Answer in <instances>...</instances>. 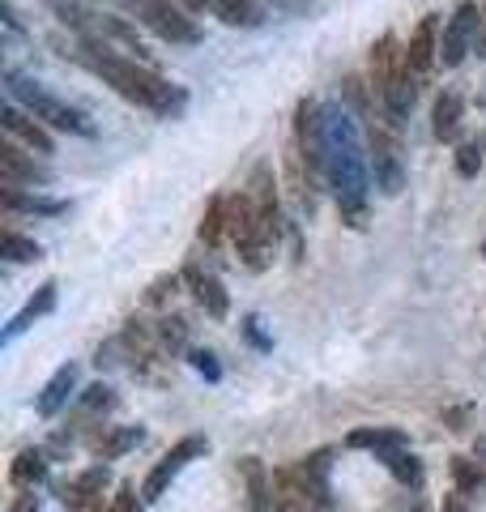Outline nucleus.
Masks as SVG:
<instances>
[{
	"mask_svg": "<svg viewBox=\"0 0 486 512\" xmlns=\"http://www.w3.org/2000/svg\"><path fill=\"white\" fill-rule=\"evenodd\" d=\"M320 141H324V180L333 188V201L350 227L367 222V188H371V163L359 137V124L342 103L320 107Z\"/></svg>",
	"mask_w": 486,
	"mask_h": 512,
	"instance_id": "obj_1",
	"label": "nucleus"
},
{
	"mask_svg": "<svg viewBox=\"0 0 486 512\" xmlns=\"http://www.w3.org/2000/svg\"><path fill=\"white\" fill-rule=\"evenodd\" d=\"M73 60L86 64L94 77H103V82L116 90L120 99L137 103L141 111H154V116H162V120H175L188 107V90L184 86H171L158 69H150V64H141V60L120 56L116 47H107L99 39H77Z\"/></svg>",
	"mask_w": 486,
	"mask_h": 512,
	"instance_id": "obj_2",
	"label": "nucleus"
},
{
	"mask_svg": "<svg viewBox=\"0 0 486 512\" xmlns=\"http://www.w3.org/2000/svg\"><path fill=\"white\" fill-rule=\"evenodd\" d=\"M371 90H376L388 124L401 128L405 116H410V107H414L418 77L410 69V56H405V43L397 35H380L371 43Z\"/></svg>",
	"mask_w": 486,
	"mask_h": 512,
	"instance_id": "obj_3",
	"label": "nucleus"
},
{
	"mask_svg": "<svg viewBox=\"0 0 486 512\" xmlns=\"http://www.w3.org/2000/svg\"><path fill=\"white\" fill-rule=\"evenodd\" d=\"M9 99H13V103H22L30 116L43 120L47 128H56V133L94 137V124H90L86 111L73 107V103H64V99H56L52 90H43V86H35V82H26V77H13V73H9Z\"/></svg>",
	"mask_w": 486,
	"mask_h": 512,
	"instance_id": "obj_4",
	"label": "nucleus"
},
{
	"mask_svg": "<svg viewBox=\"0 0 486 512\" xmlns=\"http://www.w3.org/2000/svg\"><path fill=\"white\" fill-rule=\"evenodd\" d=\"M226 235H231L239 261L248 265L252 274L269 269L273 244H269L265 231H261V218H256V205H252L248 192H235V197H226Z\"/></svg>",
	"mask_w": 486,
	"mask_h": 512,
	"instance_id": "obj_5",
	"label": "nucleus"
},
{
	"mask_svg": "<svg viewBox=\"0 0 486 512\" xmlns=\"http://www.w3.org/2000/svg\"><path fill=\"white\" fill-rule=\"evenodd\" d=\"M124 5L145 30H154L162 43H175V47L201 43V26L192 22V13L180 0H124Z\"/></svg>",
	"mask_w": 486,
	"mask_h": 512,
	"instance_id": "obj_6",
	"label": "nucleus"
},
{
	"mask_svg": "<svg viewBox=\"0 0 486 512\" xmlns=\"http://www.w3.org/2000/svg\"><path fill=\"white\" fill-rule=\"evenodd\" d=\"M205 448H209V440H205V436H184V440H175V444H171V453H162V457L154 461V470L145 474V483H141V500H145V504H158L162 495L171 491V483L180 478V470L188 466V461L205 457Z\"/></svg>",
	"mask_w": 486,
	"mask_h": 512,
	"instance_id": "obj_7",
	"label": "nucleus"
},
{
	"mask_svg": "<svg viewBox=\"0 0 486 512\" xmlns=\"http://www.w3.org/2000/svg\"><path fill=\"white\" fill-rule=\"evenodd\" d=\"M478 30H482V9L474 0H465V5L452 9V18L444 22V35H440V64L444 69H457V64L474 52Z\"/></svg>",
	"mask_w": 486,
	"mask_h": 512,
	"instance_id": "obj_8",
	"label": "nucleus"
},
{
	"mask_svg": "<svg viewBox=\"0 0 486 512\" xmlns=\"http://www.w3.org/2000/svg\"><path fill=\"white\" fill-rule=\"evenodd\" d=\"M248 197L256 205V218H261V231L273 248H278V239H282V205H278V188H273V171L269 163H261L252 171V180H248Z\"/></svg>",
	"mask_w": 486,
	"mask_h": 512,
	"instance_id": "obj_9",
	"label": "nucleus"
},
{
	"mask_svg": "<svg viewBox=\"0 0 486 512\" xmlns=\"http://www.w3.org/2000/svg\"><path fill=\"white\" fill-rule=\"evenodd\" d=\"M440 35H444V26H440V18H435V13H427V18L410 30L405 56H410V69H414L418 82H427L431 69L440 64Z\"/></svg>",
	"mask_w": 486,
	"mask_h": 512,
	"instance_id": "obj_10",
	"label": "nucleus"
},
{
	"mask_svg": "<svg viewBox=\"0 0 486 512\" xmlns=\"http://www.w3.org/2000/svg\"><path fill=\"white\" fill-rule=\"evenodd\" d=\"M111 483V474L107 466H90V470H81L77 478H69V483H60V504L69 508V512H94L103 500V491Z\"/></svg>",
	"mask_w": 486,
	"mask_h": 512,
	"instance_id": "obj_11",
	"label": "nucleus"
},
{
	"mask_svg": "<svg viewBox=\"0 0 486 512\" xmlns=\"http://www.w3.org/2000/svg\"><path fill=\"white\" fill-rule=\"evenodd\" d=\"M371 167H376V188L384 197H397L401 184H405V171H401V158H397V146L384 128L371 124Z\"/></svg>",
	"mask_w": 486,
	"mask_h": 512,
	"instance_id": "obj_12",
	"label": "nucleus"
},
{
	"mask_svg": "<svg viewBox=\"0 0 486 512\" xmlns=\"http://www.w3.org/2000/svg\"><path fill=\"white\" fill-rule=\"evenodd\" d=\"M184 282H188L192 299L201 303L209 320H226V312H231V295L222 291V282H218L214 274H209V269H205L201 261H188V265H184Z\"/></svg>",
	"mask_w": 486,
	"mask_h": 512,
	"instance_id": "obj_13",
	"label": "nucleus"
},
{
	"mask_svg": "<svg viewBox=\"0 0 486 512\" xmlns=\"http://www.w3.org/2000/svg\"><path fill=\"white\" fill-rule=\"evenodd\" d=\"M0 120H5V133H9L13 141H22V146L39 150L43 158H47V154H56V141L47 137V124L30 116V111H26L22 103H5V111H0Z\"/></svg>",
	"mask_w": 486,
	"mask_h": 512,
	"instance_id": "obj_14",
	"label": "nucleus"
},
{
	"mask_svg": "<svg viewBox=\"0 0 486 512\" xmlns=\"http://www.w3.org/2000/svg\"><path fill=\"white\" fill-rule=\"evenodd\" d=\"M329 448H320V453H312V457H303L299 466H295V474H299V483H303V491L312 495V504L320 508V512H329L333 508V491H329Z\"/></svg>",
	"mask_w": 486,
	"mask_h": 512,
	"instance_id": "obj_15",
	"label": "nucleus"
},
{
	"mask_svg": "<svg viewBox=\"0 0 486 512\" xmlns=\"http://www.w3.org/2000/svg\"><path fill=\"white\" fill-rule=\"evenodd\" d=\"M47 180H52V171L39 167L35 158H26L18 141L0 146V184H47Z\"/></svg>",
	"mask_w": 486,
	"mask_h": 512,
	"instance_id": "obj_16",
	"label": "nucleus"
},
{
	"mask_svg": "<svg viewBox=\"0 0 486 512\" xmlns=\"http://www.w3.org/2000/svg\"><path fill=\"white\" fill-rule=\"evenodd\" d=\"M73 389H77V363H64L52 372V380L43 384V393L35 397V410L43 419H56V414L73 402Z\"/></svg>",
	"mask_w": 486,
	"mask_h": 512,
	"instance_id": "obj_17",
	"label": "nucleus"
},
{
	"mask_svg": "<svg viewBox=\"0 0 486 512\" xmlns=\"http://www.w3.org/2000/svg\"><path fill=\"white\" fill-rule=\"evenodd\" d=\"M239 478H243V487H248L252 512H278L273 508V478L261 466V457H239Z\"/></svg>",
	"mask_w": 486,
	"mask_h": 512,
	"instance_id": "obj_18",
	"label": "nucleus"
},
{
	"mask_svg": "<svg viewBox=\"0 0 486 512\" xmlns=\"http://www.w3.org/2000/svg\"><path fill=\"white\" fill-rule=\"evenodd\" d=\"M0 205L9 214H39V218H60L69 205L52 201V197H35V192H22V184H0Z\"/></svg>",
	"mask_w": 486,
	"mask_h": 512,
	"instance_id": "obj_19",
	"label": "nucleus"
},
{
	"mask_svg": "<svg viewBox=\"0 0 486 512\" xmlns=\"http://www.w3.org/2000/svg\"><path fill=\"white\" fill-rule=\"evenodd\" d=\"M141 440H145L141 427H103L99 423V431H90V448H94V457H103V461L124 457L128 448H137Z\"/></svg>",
	"mask_w": 486,
	"mask_h": 512,
	"instance_id": "obj_20",
	"label": "nucleus"
},
{
	"mask_svg": "<svg viewBox=\"0 0 486 512\" xmlns=\"http://www.w3.org/2000/svg\"><path fill=\"white\" fill-rule=\"evenodd\" d=\"M461 120H465V99L457 90H444L440 99H435V107H431V133H435V141H457Z\"/></svg>",
	"mask_w": 486,
	"mask_h": 512,
	"instance_id": "obj_21",
	"label": "nucleus"
},
{
	"mask_svg": "<svg viewBox=\"0 0 486 512\" xmlns=\"http://www.w3.org/2000/svg\"><path fill=\"white\" fill-rule=\"evenodd\" d=\"M9 483L18 487V491H35V487L47 483V457H43V448H22V453L13 457Z\"/></svg>",
	"mask_w": 486,
	"mask_h": 512,
	"instance_id": "obj_22",
	"label": "nucleus"
},
{
	"mask_svg": "<svg viewBox=\"0 0 486 512\" xmlns=\"http://www.w3.org/2000/svg\"><path fill=\"white\" fill-rule=\"evenodd\" d=\"M56 295H60V286H56V282H43L39 291H35V299H30L26 308H22L18 316L9 320V329H5V342H13V338H18V333H26L30 325H35L39 316H47V312H52V308H56Z\"/></svg>",
	"mask_w": 486,
	"mask_h": 512,
	"instance_id": "obj_23",
	"label": "nucleus"
},
{
	"mask_svg": "<svg viewBox=\"0 0 486 512\" xmlns=\"http://www.w3.org/2000/svg\"><path fill=\"white\" fill-rule=\"evenodd\" d=\"M209 13L222 18L226 26H243V30L265 26V9L256 0H209Z\"/></svg>",
	"mask_w": 486,
	"mask_h": 512,
	"instance_id": "obj_24",
	"label": "nucleus"
},
{
	"mask_svg": "<svg viewBox=\"0 0 486 512\" xmlns=\"http://www.w3.org/2000/svg\"><path fill=\"white\" fill-rule=\"evenodd\" d=\"M346 448H371L376 457H384V453H393V448H410V440H405L397 427H359L346 436Z\"/></svg>",
	"mask_w": 486,
	"mask_h": 512,
	"instance_id": "obj_25",
	"label": "nucleus"
},
{
	"mask_svg": "<svg viewBox=\"0 0 486 512\" xmlns=\"http://www.w3.org/2000/svg\"><path fill=\"white\" fill-rule=\"evenodd\" d=\"M380 461H384L388 474H393L401 487H423V461H418L410 448H393V453H384Z\"/></svg>",
	"mask_w": 486,
	"mask_h": 512,
	"instance_id": "obj_26",
	"label": "nucleus"
},
{
	"mask_svg": "<svg viewBox=\"0 0 486 512\" xmlns=\"http://www.w3.org/2000/svg\"><path fill=\"white\" fill-rule=\"evenodd\" d=\"M448 474H452V483H457V491L461 495H469V491H478L482 483H486V470H482V461L478 457H448Z\"/></svg>",
	"mask_w": 486,
	"mask_h": 512,
	"instance_id": "obj_27",
	"label": "nucleus"
},
{
	"mask_svg": "<svg viewBox=\"0 0 486 512\" xmlns=\"http://www.w3.org/2000/svg\"><path fill=\"white\" fill-rule=\"evenodd\" d=\"M222 239H226V197L218 192V197L205 205V218H201V244H205V248H218Z\"/></svg>",
	"mask_w": 486,
	"mask_h": 512,
	"instance_id": "obj_28",
	"label": "nucleus"
},
{
	"mask_svg": "<svg viewBox=\"0 0 486 512\" xmlns=\"http://www.w3.org/2000/svg\"><path fill=\"white\" fill-rule=\"evenodd\" d=\"M486 163V137H469L457 146V175L461 180H478V171Z\"/></svg>",
	"mask_w": 486,
	"mask_h": 512,
	"instance_id": "obj_29",
	"label": "nucleus"
},
{
	"mask_svg": "<svg viewBox=\"0 0 486 512\" xmlns=\"http://www.w3.org/2000/svg\"><path fill=\"white\" fill-rule=\"evenodd\" d=\"M0 256H5V261H13V265H30V261H43V248H39L30 235L5 231V248H0Z\"/></svg>",
	"mask_w": 486,
	"mask_h": 512,
	"instance_id": "obj_30",
	"label": "nucleus"
},
{
	"mask_svg": "<svg viewBox=\"0 0 486 512\" xmlns=\"http://www.w3.org/2000/svg\"><path fill=\"white\" fill-rule=\"evenodd\" d=\"M154 333H158V346H162V350H171V355L188 350V325H184L180 316H162L158 325H154Z\"/></svg>",
	"mask_w": 486,
	"mask_h": 512,
	"instance_id": "obj_31",
	"label": "nucleus"
},
{
	"mask_svg": "<svg viewBox=\"0 0 486 512\" xmlns=\"http://www.w3.org/2000/svg\"><path fill=\"white\" fill-rule=\"evenodd\" d=\"M111 406H116V393H111L107 384H90V389L81 393V402H77V414L81 419H90V414H103Z\"/></svg>",
	"mask_w": 486,
	"mask_h": 512,
	"instance_id": "obj_32",
	"label": "nucleus"
},
{
	"mask_svg": "<svg viewBox=\"0 0 486 512\" xmlns=\"http://www.w3.org/2000/svg\"><path fill=\"white\" fill-rule=\"evenodd\" d=\"M180 282H184V274H162L150 291H145V303H150V308H158V303H167L175 291H180Z\"/></svg>",
	"mask_w": 486,
	"mask_h": 512,
	"instance_id": "obj_33",
	"label": "nucleus"
},
{
	"mask_svg": "<svg viewBox=\"0 0 486 512\" xmlns=\"http://www.w3.org/2000/svg\"><path fill=\"white\" fill-rule=\"evenodd\" d=\"M188 359H192V367H197L205 380H222V367H218L214 350H188Z\"/></svg>",
	"mask_w": 486,
	"mask_h": 512,
	"instance_id": "obj_34",
	"label": "nucleus"
},
{
	"mask_svg": "<svg viewBox=\"0 0 486 512\" xmlns=\"http://www.w3.org/2000/svg\"><path fill=\"white\" fill-rule=\"evenodd\" d=\"M111 512H145V500H137V491H133V483H120V491H116V500H111Z\"/></svg>",
	"mask_w": 486,
	"mask_h": 512,
	"instance_id": "obj_35",
	"label": "nucleus"
},
{
	"mask_svg": "<svg viewBox=\"0 0 486 512\" xmlns=\"http://www.w3.org/2000/svg\"><path fill=\"white\" fill-rule=\"evenodd\" d=\"M256 325H261V320H256V316H248V320H243V333H248V342H252V346H261V350H269L273 342H269V338H265V333H261V329H256Z\"/></svg>",
	"mask_w": 486,
	"mask_h": 512,
	"instance_id": "obj_36",
	"label": "nucleus"
},
{
	"mask_svg": "<svg viewBox=\"0 0 486 512\" xmlns=\"http://www.w3.org/2000/svg\"><path fill=\"white\" fill-rule=\"evenodd\" d=\"M9 512H39V495L35 491H26V495H18V500L9 504Z\"/></svg>",
	"mask_w": 486,
	"mask_h": 512,
	"instance_id": "obj_37",
	"label": "nucleus"
},
{
	"mask_svg": "<svg viewBox=\"0 0 486 512\" xmlns=\"http://www.w3.org/2000/svg\"><path fill=\"white\" fill-rule=\"evenodd\" d=\"M478 56H486V5H482V30H478Z\"/></svg>",
	"mask_w": 486,
	"mask_h": 512,
	"instance_id": "obj_38",
	"label": "nucleus"
},
{
	"mask_svg": "<svg viewBox=\"0 0 486 512\" xmlns=\"http://www.w3.org/2000/svg\"><path fill=\"white\" fill-rule=\"evenodd\" d=\"M180 5H184L188 13H201V9H209V0H180Z\"/></svg>",
	"mask_w": 486,
	"mask_h": 512,
	"instance_id": "obj_39",
	"label": "nucleus"
},
{
	"mask_svg": "<svg viewBox=\"0 0 486 512\" xmlns=\"http://www.w3.org/2000/svg\"><path fill=\"white\" fill-rule=\"evenodd\" d=\"M273 5H299V0H273Z\"/></svg>",
	"mask_w": 486,
	"mask_h": 512,
	"instance_id": "obj_40",
	"label": "nucleus"
},
{
	"mask_svg": "<svg viewBox=\"0 0 486 512\" xmlns=\"http://www.w3.org/2000/svg\"><path fill=\"white\" fill-rule=\"evenodd\" d=\"M482 256H486V239H482Z\"/></svg>",
	"mask_w": 486,
	"mask_h": 512,
	"instance_id": "obj_41",
	"label": "nucleus"
},
{
	"mask_svg": "<svg viewBox=\"0 0 486 512\" xmlns=\"http://www.w3.org/2000/svg\"><path fill=\"white\" fill-rule=\"evenodd\" d=\"M47 5H56V0H47Z\"/></svg>",
	"mask_w": 486,
	"mask_h": 512,
	"instance_id": "obj_42",
	"label": "nucleus"
}]
</instances>
